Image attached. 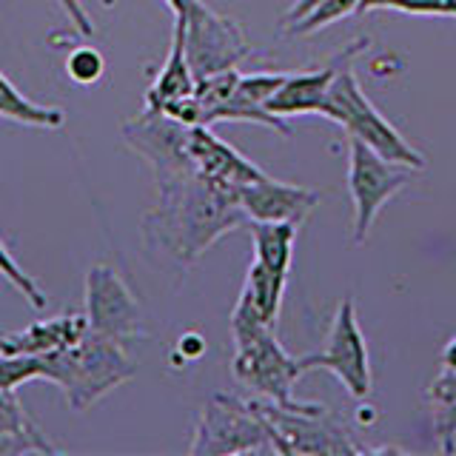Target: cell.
<instances>
[{
	"label": "cell",
	"mask_w": 456,
	"mask_h": 456,
	"mask_svg": "<svg viewBox=\"0 0 456 456\" xmlns=\"http://www.w3.org/2000/svg\"><path fill=\"white\" fill-rule=\"evenodd\" d=\"M185 137L189 134H166L142 151L157 183V206L140 223L142 242L183 271L191 268L220 237L248 225L237 191L194 168Z\"/></svg>",
	"instance_id": "obj_1"
},
{
	"label": "cell",
	"mask_w": 456,
	"mask_h": 456,
	"mask_svg": "<svg viewBox=\"0 0 456 456\" xmlns=\"http://www.w3.org/2000/svg\"><path fill=\"white\" fill-rule=\"evenodd\" d=\"M43 379L54 382L63 391L71 411H89L97 399L128 382L137 368L118 339H109L89 328V334L75 346L40 356Z\"/></svg>",
	"instance_id": "obj_2"
},
{
	"label": "cell",
	"mask_w": 456,
	"mask_h": 456,
	"mask_svg": "<svg viewBox=\"0 0 456 456\" xmlns=\"http://www.w3.org/2000/svg\"><path fill=\"white\" fill-rule=\"evenodd\" d=\"M254 411L265 422L274 453L282 456H354L368 453L360 442L354 439L348 422L320 403H274V399L256 396L251 399Z\"/></svg>",
	"instance_id": "obj_3"
},
{
	"label": "cell",
	"mask_w": 456,
	"mask_h": 456,
	"mask_svg": "<svg viewBox=\"0 0 456 456\" xmlns=\"http://www.w3.org/2000/svg\"><path fill=\"white\" fill-rule=\"evenodd\" d=\"M322 118L339 123L348 132V137L365 142L379 157L391 163H403L413 171L425 168V157L411 146V142L396 132V128L382 118L379 109L362 94L360 80L354 75V66L342 69L328 89Z\"/></svg>",
	"instance_id": "obj_4"
},
{
	"label": "cell",
	"mask_w": 456,
	"mask_h": 456,
	"mask_svg": "<svg viewBox=\"0 0 456 456\" xmlns=\"http://www.w3.org/2000/svg\"><path fill=\"white\" fill-rule=\"evenodd\" d=\"M232 337L234 379L265 399H274V403L294 399V385L305 374V368L299 356H291L280 346L274 328L256 322H232Z\"/></svg>",
	"instance_id": "obj_5"
},
{
	"label": "cell",
	"mask_w": 456,
	"mask_h": 456,
	"mask_svg": "<svg viewBox=\"0 0 456 456\" xmlns=\"http://www.w3.org/2000/svg\"><path fill=\"white\" fill-rule=\"evenodd\" d=\"M191 456H228V453H274L265 422L254 411L251 399L217 394L200 411L191 439Z\"/></svg>",
	"instance_id": "obj_6"
},
{
	"label": "cell",
	"mask_w": 456,
	"mask_h": 456,
	"mask_svg": "<svg viewBox=\"0 0 456 456\" xmlns=\"http://www.w3.org/2000/svg\"><path fill=\"white\" fill-rule=\"evenodd\" d=\"M413 168L391 163L365 142L348 137V191L354 203V242L362 246L374 228L377 214L388 200L403 191Z\"/></svg>",
	"instance_id": "obj_7"
},
{
	"label": "cell",
	"mask_w": 456,
	"mask_h": 456,
	"mask_svg": "<svg viewBox=\"0 0 456 456\" xmlns=\"http://www.w3.org/2000/svg\"><path fill=\"white\" fill-rule=\"evenodd\" d=\"M185 26V57L197 80L220 71L237 69L251 54L246 32L234 18L208 9L203 0H194L189 12L183 14Z\"/></svg>",
	"instance_id": "obj_8"
},
{
	"label": "cell",
	"mask_w": 456,
	"mask_h": 456,
	"mask_svg": "<svg viewBox=\"0 0 456 456\" xmlns=\"http://www.w3.org/2000/svg\"><path fill=\"white\" fill-rule=\"evenodd\" d=\"M299 360H303L305 370H320V368L331 370V374L346 385V391L354 399H365L370 394V385H374V377H370V356H368L362 328L356 322L354 303L348 297L342 299L334 314L325 348L317 354L299 356Z\"/></svg>",
	"instance_id": "obj_9"
},
{
	"label": "cell",
	"mask_w": 456,
	"mask_h": 456,
	"mask_svg": "<svg viewBox=\"0 0 456 456\" xmlns=\"http://www.w3.org/2000/svg\"><path fill=\"white\" fill-rule=\"evenodd\" d=\"M86 320L89 328L109 339H137L146 334L142 308L128 291L123 277L109 265H92L86 271Z\"/></svg>",
	"instance_id": "obj_10"
},
{
	"label": "cell",
	"mask_w": 456,
	"mask_h": 456,
	"mask_svg": "<svg viewBox=\"0 0 456 456\" xmlns=\"http://www.w3.org/2000/svg\"><path fill=\"white\" fill-rule=\"evenodd\" d=\"M370 46V37H356L351 40L348 46H342L328 66L317 69V71H297V75H285L282 86L268 97L265 109L280 114V118H303V114H320L322 118V106L328 89H331L334 77L339 75L342 69L354 66V61L360 57L365 49Z\"/></svg>",
	"instance_id": "obj_11"
},
{
	"label": "cell",
	"mask_w": 456,
	"mask_h": 456,
	"mask_svg": "<svg viewBox=\"0 0 456 456\" xmlns=\"http://www.w3.org/2000/svg\"><path fill=\"white\" fill-rule=\"evenodd\" d=\"M237 197H240V208L246 211L248 220L294 223V225H303L320 203L317 191L274 180L268 175L256 177L254 183H246L237 191Z\"/></svg>",
	"instance_id": "obj_12"
},
{
	"label": "cell",
	"mask_w": 456,
	"mask_h": 456,
	"mask_svg": "<svg viewBox=\"0 0 456 456\" xmlns=\"http://www.w3.org/2000/svg\"><path fill=\"white\" fill-rule=\"evenodd\" d=\"M185 149H189V157L200 175L234 191L265 175L260 166H254L248 157H242L234 146H228L225 140L214 134L211 126H189Z\"/></svg>",
	"instance_id": "obj_13"
},
{
	"label": "cell",
	"mask_w": 456,
	"mask_h": 456,
	"mask_svg": "<svg viewBox=\"0 0 456 456\" xmlns=\"http://www.w3.org/2000/svg\"><path fill=\"white\" fill-rule=\"evenodd\" d=\"M89 334V320L80 311H63L52 320H37L20 331L0 334V354L12 356H43L75 346Z\"/></svg>",
	"instance_id": "obj_14"
},
{
	"label": "cell",
	"mask_w": 456,
	"mask_h": 456,
	"mask_svg": "<svg viewBox=\"0 0 456 456\" xmlns=\"http://www.w3.org/2000/svg\"><path fill=\"white\" fill-rule=\"evenodd\" d=\"M285 285H289V274H277V271L251 260L240 299L232 311V322H256L274 328L282 308Z\"/></svg>",
	"instance_id": "obj_15"
},
{
	"label": "cell",
	"mask_w": 456,
	"mask_h": 456,
	"mask_svg": "<svg viewBox=\"0 0 456 456\" xmlns=\"http://www.w3.org/2000/svg\"><path fill=\"white\" fill-rule=\"evenodd\" d=\"M197 89V77L191 71L189 57H185V26L183 18H175V28H171V49L166 63L157 71L146 92V106L149 111H166L177 100L191 97Z\"/></svg>",
	"instance_id": "obj_16"
},
{
	"label": "cell",
	"mask_w": 456,
	"mask_h": 456,
	"mask_svg": "<svg viewBox=\"0 0 456 456\" xmlns=\"http://www.w3.org/2000/svg\"><path fill=\"white\" fill-rule=\"evenodd\" d=\"M254 260L277 271V274H289L291 271V251L297 240L294 223H265V220H248Z\"/></svg>",
	"instance_id": "obj_17"
},
{
	"label": "cell",
	"mask_w": 456,
	"mask_h": 456,
	"mask_svg": "<svg viewBox=\"0 0 456 456\" xmlns=\"http://www.w3.org/2000/svg\"><path fill=\"white\" fill-rule=\"evenodd\" d=\"M431 408L434 439L442 453H453L456 442V368H445L425 394Z\"/></svg>",
	"instance_id": "obj_18"
},
{
	"label": "cell",
	"mask_w": 456,
	"mask_h": 456,
	"mask_svg": "<svg viewBox=\"0 0 456 456\" xmlns=\"http://www.w3.org/2000/svg\"><path fill=\"white\" fill-rule=\"evenodd\" d=\"M0 118L23 123V126H35V128H61L66 123L63 109L40 106L35 100H28L26 94L18 92V86H14L4 71H0Z\"/></svg>",
	"instance_id": "obj_19"
},
{
	"label": "cell",
	"mask_w": 456,
	"mask_h": 456,
	"mask_svg": "<svg viewBox=\"0 0 456 456\" xmlns=\"http://www.w3.org/2000/svg\"><path fill=\"white\" fill-rule=\"evenodd\" d=\"M360 4H362V0H320V4L305 14V18H299L291 26H285L282 32L291 35V37L322 32L325 26H331V23H337L342 18H348V14L360 12Z\"/></svg>",
	"instance_id": "obj_20"
},
{
	"label": "cell",
	"mask_w": 456,
	"mask_h": 456,
	"mask_svg": "<svg viewBox=\"0 0 456 456\" xmlns=\"http://www.w3.org/2000/svg\"><path fill=\"white\" fill-rule=\"evenodd\" d=\"M0 277H4L14 291H18L28 305H32L35 311H43L49 305V297L46 291L40 289L37 280L32 274H26V271L20 268V263L14 260L12 251L6 248V242L0 240Z\"/></svg>",
	"instance_id": "obj_21"
},
{
	"label": "cell",
	"mask_w": 456,
	"mask_h": 456,
	"mask_svg": "<svg viewBox=\"0 0 456 456\" xmlns=\"http://www.w3.org/2000/svg\"><path fill=\"white\" fill-rule=\"evenodd\" d=\"M391 9L403 14H428V18H456V0H362L360 12Z\"/></svg>",
	"instance_id": "obj_22"
},
{
	"label": "cell",
	"mask_w": 456,
	"mask_h": 456,
	"mask_svg": "<svg viewBox=\"0 0 456 456\" xmlns=\"http://www.w3.org/2000/svg\"><path fill=\"white\" fill-rule=\"evenodd\" d=\"M66 75L77 86H94L106 75V57L92 46H80L66 57Z\"/></svg>",
	"instance_id": "obj_23"
},
{
	"label": "cell",
	"mask_w": 456,
	"mask_h": 456,
	"mask_svg": "<svg viewBox=\"0 0 456 456\" xmlns=\"http://www.w3.org/2000/svg\"><path fill=\"white\" fill-rule=\"evenodd\" d=\"M43 379L40 356L0 354V388H20L23 382Z\"/></svg>",
	"instance_id": "obj_24"
},
{
	"label": "cell",
	"mask_w": 456,
	"mask_h": 456,
	"mask_svg": "<svg viewBox=\"0 0 456 456\" xmlns=\"http://www.w3.org/2000/svg\"><path fill=\"white\" fill-rule=\"evenodd\" d=\"M26 453H43V456H52L57 453V448L52 442L43 436V431L37 425L26 428L20 434H6L0 436V456H26Z\"/></svg>",
	"instance_id": "obj_25"
},
{
	"label": "cell",
	"mask_w": 456,
	"mask_h": 456,
	"mask_svg": "<svg viewBox=\"0 0 456 456\" xmlns=\"http://www.w3.org/2000/svg\"><path fill=\"white\" fill-rule=\"evenodd\" d=\"M285 80V71H254V75H240V94L256 106H265Z\"/></svg>",
	"instance_id": "obj_26"
},
{
	"label": "cell",
	"mask_w": 456,
	"mask_h": 456,
	"mask_svg": "<svg viewBox=\"0 0 456 456\" xmlns=\"http://www.w3.org/2000/svg\"><path fill=\"white\" fill-rule=\"evenodd\" d=\"M32 425L35 419L23 411L18 399V388H0V436L20 434Z\"/></svg>",
	"instance_id": "obj_27"
},
{
	"label": "cell",
	"mask_w": 456,
	"mask_h": 456,
	"mask_svg": "<svg viewBox=\"0 0 456 456\" xmlns=\"http://www.w3.org/2000/svg\"><path fill=\"white\" fill-rule=\"evenodd\" d=\"M57 6L63 9V14L69 18V23L77 28V35H83V37H92V35H94V23H92V18H89V12L83 9L80 0H57Z\"/></svg>",
	"instance_id": "obj_28"
},
{
	"label": "cell",
	"mask_w": 456,
	"mask_h": 456,
	"mask_svg": "<svg viewBox=\"0 0 456 456\" xmlns=\"http://www.w3.org/2000/svg\"><path fill=\"white\" fill-rule=\"evenodd\" d=\"M177 351L185 356V360H197V356H203V351H206V339L200 337V334H183L180 337V342H177Z\"/></svg>",
	"instance_id": "obj_29"
},
{
	"label": "cell",
	"mask_w": 456,
	"mask_h": 456,
	"mask_svg": "<svg viewBox=\"0 0 456 456\" xmlns=\"http://www.w3.org/2000/svg\"><path fill=\"white\" fill-rule=\"evenodd\" d=\"M320 4V0H294V6L289 9V12H285V18H282V28L285 26H291V23H297L299 18H305V14L314 9V6H317Z\"/></svg>",
	"instance_id": "obj_30"
},
{
	"label": "cell",
	"mask_w": 456,
	"mask_h": 456,
	"mask_svg": "<svg viewBox=\"0 0 456 456\" xmlns=\"http://www.w3.org/2000/svg\"><path fill=\"white\" fill-rule=\"evenodd\" d=\"M163 4L171 9V14H175V18H183V14L189 12V6L194 4V0H163Z\"/></svg>",
	"instance_id": "obj_31"
},
{
	"label": "cell",
	"mask_w": 456,
	"mask_h": 456,
	"mask_svg": "<svg viewBox=\"0 0 456 456\" xmlns=\"http://www.w3.org/2000/svg\"><path fill=\"white\" fill-rule=\"evenodd\" d=\"M442 365H445V368H456V337L445 346V354H442Z\"/></svg>",
	"instance_id": "obj_32"
},
{
	"label": "cell",
	"mask_w": 456,
	"mask_h": 456,
	"mask_svg": "<svg viewBox=\"0 0 456 456\" xmlns=\"http://www.w3.org/2000/svg\"><path fill=\"white\" fill-rule=\"evenodd\" d=\"M453 453H456V442H453Z\"/></svg>",
	"instance_id": "obj_33"
}]
</instances>
